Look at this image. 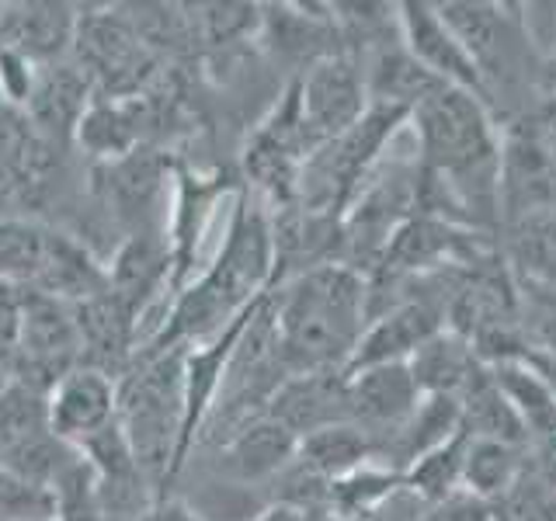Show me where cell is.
<instances>
[{"mask_svg": "<svg viewBox=\"0 0 556 521\" xmlns=\"http://www.w3.org/2000/svg\"><path fill=\"white\" fill-rule=\"evenodd\" d=\"M439 14L473 56L497 126L546 109L543 94L553 98L549 60L539 56L518 4H439Z\"/></svg>", "mask_w": 556, "mask_h": 521, "instance_id": "cell-3", "label": "cell"}, {"mask_svg": "<svg viewBox=\"0 0 556 521\" xmlns=\"http://www.w3.org/2000/svg\"><path fill=\"white\" fill-rule=\"evenodd\" d=\"M529 466V445H511L497 439H469L466 466H463V491L480 500L501 497Z\"/></svg>", "mask_w": 556, "mask_h": 521, "instance_id": "cell-23", "label": "cell"}, {"mask_svg": "<svg viewBox=\"0 0 556 521\" xmlns=\"http://www.w3.org/2000/svg\"><path fill=\"white\" fill-rule=\"evenodd\" d=\"M118 410V382L104 372L84 369L77 365L74 372H66L56 386L49 390V428L56 439L80 445L101 428L115 421Z\"/></svg>", "mask_w": 556, "mask_h": 521, "instance_id": "cell-16", "label": "cell"}, {"mask_svg": "<svg viewBox=\"0 0 556 521\" xmlns=\"http://www.w3.org/2000/svg\"><path fill=\"white\" fill-rule=\"evenodd\" d=\"M52 497H56V514H52V521H104L98 494H94V476H91V469H87L84 456L56 480Z\"/></svg>", "mask_w": 556, "mask_h": 521, "instance_id": "cell-28", "label": "cell"}, {"mask_svg": "<svg viewBox=\"0 0 556 521\" xmlns=\"http://www.w3.org/2000/svg\"><path fill=\"white\" fill-rule=\"evenodd\" d=\"M109 289L118 295L139 320L170 300V247L164 230H139L122 237L115 254L109 257Z\"/></svg>", "mask_w": 556, "mask_h": 521, "instance_id": "cell-15", "label": "cell"}, {"mask_svg": "<svg viewBox=\"0 0 556 521\" xmlns=\"http://www.w3.org/2000/svg\"><path fill=\"white\" fill-rule=\"evenodd\" d=\"M77 365H80V334H77L74 306L25 289L22 327H17V341L11 355V379H22L28 386H39L49 393Z\"/></svg>", "mask_w": 556, "mask_h": 521, "instance_id": "cell-7", "label": "cell"}, {"mask_svg": "<svg viewBox=\"0 0 556 521\" xmlns=\"http://www.w3.org/2000/svg\"><path fill=\"white\" fill-rule=\"evenodd\" d=\"M491 521H556V486L532 469H521V476L501 497L486 500Z\"/></svg>", "mask_w": 556, "mask_h": 521, "instance_id": "cell-26", "label": "cell"}, {"mask_svg": "<svg viewBox=\"0 0 556 521\" xmlns=\"http://www.w3.org/2000/svg\"><path fill=\"white\" fill-rule=\"evenodd\" d=\"M56 497L49 486H39L0 466V521H52Z\"/></svg>", "mask_w": 556, "mask_h": 521, "instance_id": "cell-27", "label": "cell"}, {"mask_svg": "<svg viewBox=\"0 0 556 521\" xmlns=\"http://www.w3.org/2000/svg\"><path fill=\"white\" fill-rule=\"evenodd\" d=\"M268 414L295 439L313 431L348 424V372H303L289 376L271 396Z\"/></svg>", "mask_w": 556, "mask_h": 521, "instance_id": "cell-18", "label": "cell"}, {"mask_svg": "<svg viewBox=\"0 0 556 521\" xmlns=\"http://www.w3.org/2000/svg\"><path fill=\"white\" fill-rule=\"evenodd\" d=\"M77 452L94 476V494H98L104 521H139L156 500H161L153 491V483L147 480V473L139 469L118 421L101 428L91 439H84Z\"/></svg>", "mask_w": 556, "mask_h": 521, "instance_id": "cell-10", "label": "cell"}, {"mask_svg": "<svg viewBox=\"0 0 556 521\" xmlns=\"http://www.w3.org/2000/svg\"><path fill=\"white\" fill-rule=\"evenodd\" d=\"M396 25L407 52L434 80L445 87H459V91L473 94L486 104V87L480 69L473 56L466 52V46L459 42V35L439 14V4H425V0L396 4Z\"/></svg>", "mask_w": 556, "mask_h": 521, "instance_id": "cell-11", "label": "cell"}, {"mask_svg": "<svg viewBox=\"0 0 556 521\" xmlns=\"http://www.w3.org/2000/svg\"><path fill=\"white\" fill-rule=\"evenodd\" d=\"M421 396H456L469 386V379L480 372V355L473 344L459 338L456 330H442L428 344H421L407 361Z\"/></svg>", "mask_w": 556, "mask_h": 521, "instance_id": "cell-20", "label": "cell"}, {"mask_svg": "<svg viewBox=\"0 0 556 521\" xmlns=\"http://www.w3.org/2000/svg\"><path fill=\"white\" fill-rule=\"evenodd\" d=\"M139 521H202L195 511H191L188 508V504L181 500V497H161V500H156L153 504V508L143 514V518H139Z\"/></svg>", "mask_w": 556, "mask_h": 521, "instance_id": "cell-32", "label": "cell"}, {"mask_svg": "<svg viewBox=\"0 0 556 521\" xmlns=\"http://www.w3.org/2000/svg\"><path fill=\"white\" fill-rule=\"evenodd\" d=\"M275 289V240L268 205L240 185L233 213L213 265L174 295L161 327L136 355H156L170 347H195L219 338L254 303ZM136 361V358H132Z\"/></svg>", "mask_w": 556, "mask_h": 521, "instance_id": "cell-1", "label": "cell"}, {"mask_svg": "<svg viewBox=\"0 0 556 521\" xmlns=\"http://www.w3.org/2000/svg\"><path fill=\"white\" fill-rule=\"evenodd\" d=\"M549 80H553V94H556V52H553V60H549Z\"/></svg>", "mask_w": 556, "mask_h": 521, "instance_id": "cell-35", "label": "cell"}, {"mask_svg": "<svg viewBox=\"0 0 556 521\" xmlns=\"http://www.w3.org/2000/svg\"><path fill=\"white\" fill-rule=\"evenodd\" d=\"M49 233L52 226L39 216H0V282L31 289L49 247Z\"/></svg>", "mask_w": 556, "mask_h": 521, "instance_id": "cell-24", "label": "cell"}, {"mask_svg": "<svg viewBox=\"0 0 556 521\" xmlns=\"http://www.w3.org/2000/svg\"><path fill=\"white\" fill-rule=\"evenodd\" d=\"M271 309L289 376L348 372L369 327V282L334 260L271 289Z\"/></svg>", "mask_w": 556, "mask_h": 521, "instance_id": "cell-2", "label": "cell"}, {"mask_svg": "<svg viewBox=\"0 0 556 521\" xmlns=\"http://www.w3.org/2000/svg\"><path fill=\"white\" fill-rule=\"evenodd\" d=\"M466 448H469V434L459 428L448 442L434 445L431 452H425V456L407 469L404 491L421 504H442L452 494H459L463 491Z\"/></svg>", "mask_w": 556, "mask_h": 521, "instance_id": "cell-25", "label": "cell"}, {"mask_svg": "<svg viewBox=\"0 0 556 521\" xmlns=\"http://www.w3.org/2000/svg\"><path fill=\"white\" fill-rule=\"evenodd\" d=\"M303 101V118L313 139L324 147L327 139H338L369 112V91H365L362 63L352 49H341L334 56H324L303 74H295Z\"/></svg>", "mask_w": 556, "mask_h": 521, "instance_id": "cell-8", "label": "cell"}, {"mask_svg": "<svg viewBox=\"0 0 556 521\" xmlns=\"http://www.w3.org/2000/svg\"><path fill=\"white\" fill-rule=\"evenodd\" d=\"M77 22L80 8L63 4V0L0 4V46L42 69L70 60L77 39Z\"/></svg>", "mask_w": 556, "mask_h": 521, "instance_id": "cell-13", "label": "cell"}, {"mask_svg": "<svg viewBox=\"0 0 556 521\" xmlns=\"http://www.w3.org/2000/svg\"><path fill=\"white\" fill-rule=\"evenodd\" d=\"M417 404H421V390L407 361L348 372V424H355L369 439L372 459H379L382 445L410 421Z\"/></svg>", "mask_w": 556, "mask_h": 521, "instance_id": "cell-9", "label": "cell"}, {"mask_svg": "<svg viewBox=\"0 0 556 521\" xmlns=\"http://www.w3.org/2000/svg\"><path fill=\"white\" fill-rule=\"evenodd\" d=\"M185 352L188 347L136 355L118 379L115 421L156 497H170V486L185 473Z\"/></svg>", "mask_w": 556, "mask_h": 521, "instance_id": "cell-4", "label": "cell"}, {"mask_svg": "<svg viewBox=\"0 0 556 521\" xmlns=\"http://www.w3.org/2000/svg\"><path fill=\"white\" fill-rule=\"evenodd\" d=\"M529 462H532V469H535L539 476L549 480L556 486V434L529 445Z\"/></svg>", "mask_w": 556, "mask_h": 521, "instance_id": "cell-31", "label": "cell"}, {"mask_svg": "<svg viewBox=\"0 0 556 521\" xmlns=\"http://www.w3.org/2000/svg\"><path fill=\"white\" fill-rule=\"evenodd\" d=\"M254 521H309L303 511H295V508H286V504H268L265 511H261Z\"/></svg>", "mask_w": 556, "mask_h": 521, "instance_id": "cell-33", "label": "cell"}, {"mask_svg": "<svg viewBox=\"0 0 556 521\" xmlns=\"http://www.w3.org/2000/svg\"><path fill=\"white\" fill-rule=\"evenodd\" d=\"M400 504V497H396ZM396 521H491V508H486V500L473 497V494H452L448 500L442 504H421L414 500L407 514H396Z\"/></svg>", "mask_w": 556, "mask_h": 521, "instance_id": "cell-29", "label": "cell"}, {"mask_svg": "<svg viewBox=\"0 0 556 521\" xmlns=\"http://www.w3.org/2000/svg\"><path fill=\"white\" fill-rule=\"evenodd\" d=\"M91 101H94L91 80L84 77V69L74 60H63V63L39 69L31 98L22 112L28 115L31 129L39 132L52 150L66 153L77 143V126L84 112L91 109Z\"/></svg>", "mask_w": 556, "mask_h": 521, "instance_id": "cell-14", "label": "cell"}, {"mask_svg": "<svg viewBox=\"0 0 556 521\" xmlns=\"http://www.w3.org/2000/svg\"><path fill=\"white\" fill-rule=\"evenodd\" d=\"M400 497V494H396ZM396 497L382 508L379 514H369V518H334V514H309V521H396Z\"/></svg>", "mask_w": 556, "mask_h": 521, "instance_id": "cell-34", "label": "cell"}, {"mask_svg": "<svg viewBox=\"0 0 556 521\" xmlns=\"http://www.w3.org/2000/svg\"><path fill=\"white\" fill-rule=\"evenodd\" d=\"M70 60L91 80L94 98L112 101H132L164 77L161 60L143 46L126 8H80Z\"/></svg>", "mask_w": 556, "mask_h": 521, "instance_id": "cell-5", "label": "cell"}, {"mask_svg": "<svg viewBox=\"0 0 556 521\" xmlns=\"http://www.w3.org/2000/svg\"><path fill=\"white\" fill-rule=\"evenodd\" d=\"M77 317V334H80V365L112 376L115 382L129 372L136 352L143 347V320L104 289L101 295L74 306Z\"/></svg>", "mask_w": 556, "mask_h": 521, "instance_id": "cell-12", "label": "cell"}, {"mask_svg": "<svg viewBox=\"0 0 556 521\" xmlns=\"http://www.w3.org/2000/svg\"><path fill=\"white\" fill-rule=\"evenodd\" d=\"M22 306H25V289L0 282V344L14 355L17 327H22Z\"/></svg>", "mask_w": 556, "mask_h": 521, "instance_id": "cell-30", "label": "cell"}, {"mask_svg": "<svg viewBox=\"0 0 556 521\" xmlns=\"http://www.w3.org/2000/svg\"><path fill=\"white\" fill-rule=\"evenodd\" d=\"M243 181H237L230 170H199L174 156L170 170V208H167V247H170V300L178 295L199 265V247L208 233V223L216 216V205L226 191H240Z\"/></svg>", "mask_w": 556, "mask_h": 521, "instance_id": "cell-6", "label": "cell"}, {"mask_svg": "<svg viewBox=\"0 0 556 521\" xmlns=\"http://www.w3.org/2000/svg\"><path fill=\"white\" fill-rule=\"evenodd\" d=\"M295 448H300V439L271 414H261L219 442L216 456L223 473L237 483H271L295 459Z\"/></svg>", "mask_w": 556, "mask_h": 521, "instance_id": "cell-19", "label": "cell"}, {"mask_svg": "<svg viewBox=\"0 0 556 521\" xmlns=\"http://www.w3.org/2000/svg\"><path fill=\"white\" fill-rule=\"evenodd\" d=\"M104 289H109V260H101L91 243L80 240L77 233L52 226L49 247L42 257V268L31 282V292L77 306L94 300Z\"/></svg>", "mask_w": 556, "mask_h": 521, "instance_id": "cell-17", "label": "cell"}, {"mask_svg": "<svg viewBox=\"0 0 556 521\" xmlns=\"http://www.w3.org/2000/svg\"><path fill=\"white\" fill-rule=\"evenodd\" d=\"M295 462L306 466L309 473H317L320 480H341L355 469L376 462L369 439L355 424H334L324 431H313L306 439H300L295 448Z\"/></svg>", "mask_w": 556, "mask_h": 521, "instance_id": "cell-22", "label": "cell"}, {"mask_svg": "<svg viewBox=\"0 0 556 521\" xmlns=\"http://www.w3.org/2000/svg\"><path fill=\"white\" fill-rule=\"evenodd\" d=\"M491 376L497 382V390L504 393V399L511 404V410L518 414L529 442L556 434V396L546 386V379L539 376L529 361H521V358L491 361Z\"/></svg>", "mask_w": 556, "mask_h": 521, "instance_id": "cell-21", "label": "cell"}]
</instances>
